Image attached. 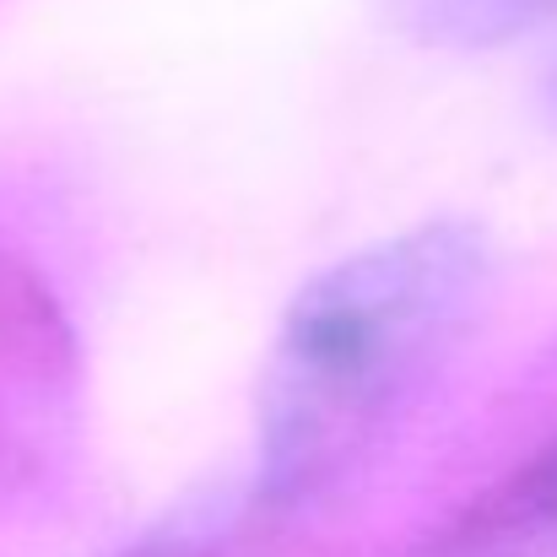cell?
Masks as SVG:
<instances>
[{
  "label": "cell",
  "mask_w": 557,
  "mask_h": 557,
  "mask_svg": "<svg viewBox=\"0 0 557 557\" xmlns=\"http://www.w3.org/2000/svg\"><path fill=\"white\" fill-rule=\"evenodd\" d=\"M482 238L438 222L331 265L293 298L260 389L276 487L331 471L438 363L482 293Z\"/></svg>",
  "instance_id": "obj_1"
},
{
  "label": "cell",
  "mask_w": 557,
  "mask_h": 557,
  "mask_svg": "<svg viewBox=\"0 0 557 557\" xmlns=\"http://www.w3.org/2000/svg\"><path fill=\"white\" fill-rule=\"evenodd\" d=\"M411 557H557V438Z\"/></svg>",
  "instance_id": "obj_2"
},
{
  "label": "cell",
  "mask_w": 557,
  "mask_h": 557,
  "mask_svg": "<svg viewBox=\"0 0 557 557\" xmlns=\"http://www.w3.org/2000/svg\"><path fill=\"white\" fill-rule=\"evenodd\" d=\"M553 11L557 0H400L406 27L438 44H498Z\"/></svg>",
  "instance_id": "obj_3"
}]
</instances>
